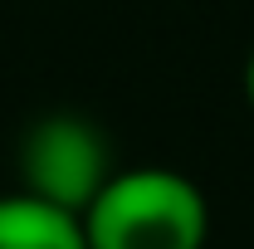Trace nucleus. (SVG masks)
<instances>
[{
    "mask_svg": "<svg viewBox=\"0 0 254 249\" xmlns=\"http://www.w3.org/2000/svg\"><path fill=\"white\" fill-rule=\"evenodd\" d=\"M88 249H205V190L171 166H127L83 210Z\"/></svg>",
    "mask_w": 254,
    "mask_h": 249,
    "instance_id": "f257e3e1",
    "label": "nucleus"
},
{
    "mask_svg": "<svg viewBox=\"0 0 254 249\" xmlns=\"http://www.w3.org/2000/svg\"><path fill=\"white\" fill-rule=\"evenodd\" d=\"M20 190L73 210L93 205V195L113 181V147L83 113H44L20 137Z\"/></svg>",
    "mask_w": 254,
    "mask_h": 249,
    "instance_id": "f03ea898",
    "label": "nucleus"
},
{
    "mask_svg": "<svg viewBox=\"0 0 254 249\" xmlns=\"http://www.w3.org/2000/svg\"><path fill=\"white\" fill-rule=\"evenodd\" d=\"M0 249H88L83 220L30 190L0 195Z\"/></svg>",
    "mask_w": 254,
    "mask_h": 249,
    "instance_id": "7ed1b4c3",
    "label": "nucleus"
},
{
    "mask_svg": "<svg viewBox=\"0 0 254 249\" xmlns=\"http://www.w3.org/2000/svg\"><path fill=\"white\" fill-rule=\"evenodd\" d=\"M245 103H250V113H254V49H250V59H245Z\"/></svg>",
    "mask_w": 254,
    "mask_h": 249,
    "instance_id": "20e7f679",
    "label": "nucleus"
}]
</instances>
